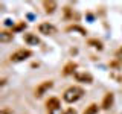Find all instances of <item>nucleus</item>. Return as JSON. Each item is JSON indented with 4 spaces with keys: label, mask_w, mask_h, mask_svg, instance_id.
Here are the masks:
<instances>
[{
    "label": "nucleus",
    "mask_w": 122,
    "mask_h": 114,
    "mask_svg": "<svg viewBox=\"0 0 122 114\" xmlns=\"http://www.w3.org/2000/svg\"><path fill=\"white\" fill-rule=\"evenodd\" d=\"M82 94H84V90L81 87H70V88H67L64 91L63 97L67 104H73V102H76L78 99L82 97Z\"/></svg>",
    "instance_id": "nucleus-1"
},
{
    "label": "nucleus",
    "mask_w": 122,
    "mask_h": 114,
    "mask_svg": "<svg viewBox=\"0 0 122 114\" xmlns=\"http://www.w3.org/2000/svg\"><path fill=\"white\" fill-rule=\"evenodd\" d=\"M32 55V52L28 50V49H20V50H17V52H14L12 55H11V61L12 62H21V61H25L26 58H29V56Z\"/></svg>",
    "instance_id": "nucleus-2"
},
{
    "label": "nucleus",
    "mask_w": 122,
    "mask_h": 114,
    "mask_svg": "<svg viewBox=\"0 0 122 114\" xmlns=\"http://www.w3.org/2000/svg\"><path fill=\"white\" fill-rule=\"evenodd\" d=\"M46 105H47V111H49V114H58V111H60V100H58L56 97L49 99Z\"/></svg>",
    "instance_id": "nucleus-3"
},
{
    "label": "nucleus",
    "mask_w": 122,
    "mask_h": 114,
    "mask_svg": "<svg viewBox=\"0 0 122 114\" xmlns=\"http://www.w3.org/2000/svg\"><path fill=\"white\" fill-rule=\"evenodd\" d=\"M38 30L43 35H52V33H56V28L53 24H49V23H41L38 26Z\"/></svg>",
    "instance_id": "nucleus-4"
},
{
    "label": "nucleus",
    "mask_w": 122,
    "mask_h": 114,
    "mask_svg": "<svg viewBox=\"0 0 122 114\" xmlns=\"http://www.w3.org/2000/svg\"><path fill=\"white\" fill-rule=\"evenodd\" d=\"M51 87H52V81H46V82H43V84H41V85L35 90V96H38V97L43 96V94H44L49 88H51Z\"/></svg>",
    "instance_id": "nucleus-5"
},
{
    "label": "nucleus",
    "mask_w": 122,
    "mask_h": 114,
    "mask_svg": "<svg viewBox=\"0 0 122 114\" xmlns=\"http://www.w3.org/2000/svg\"><path fill=\"white\" fill-rule=\"evenodd\" d=\"M113 100H114L113 93H107L105 97H104V100H102V108H104V109H110V106L113 105Z\"/></svg>",
    "instance_id": "nucleus-6"
},
{
    "label": "nucleus",
    "mask_w": 122,
    "mask_h": 114,
    "mask_svg": "<svg viewBox=\"0 0 122 114\" xmlns=\"http://www.w3.org/2000/svg\"><path fill=\"white\" fill-rule=\"evenodd\" d=\"M43 6H44V9H46L47 14H52L53 11L56 9V2H53V0H44Z\"/></svg>",
    "instance_id": "nucleus-7"
},
{
    "label": "nucleus",
    "mask_w": 122,
    "mask_h": 114,
    "mask_svg": "<svg viewBox=\"0 0 122 114\" xmlns=\"http://www.w3.org/2000/svg\"><path fill=\"white\" fill-rule=\"evenodd\" d=\"M25 43H28L30 46H37V44H40V40L34 33H25Z\"/></svg>",
    "instance_id": "nucleus-8"
},
{
    "label": "nucleus",
    "mask_w": 122,
    "mask_h": 114,
    "mask_svg": "<svg viewBox=\"0 0 122 114\" xmlns=\"http://www.w3.org/2000/svg\"><path fill=\"white\" fill-rule=\"evenodd\" d=\"M75 78L78 79L79 82H92L93 81V76H92L90 73H76Z\"/></svg>",
    "instance_id": "nucleus-9"
},
{
    "label": "nucleus",
    "mask_w": 122,
    "mask_h": 114,
    "mask_svg": "<svg viewBox=\"0 0 122 114\" xmlns=\"http://www.w3.org/2000/svg\"><path fill=\"white\" fill-rule=\"evenodd\" d=\"M12 40V33L11 32H6V30H3V32H0V41L2 43H8V41Z\"/></svg>",
    "instance_id": "nucleus-10"
},
{
    "label": "nucleus",
    "mask_w": 122,
    "mask_h": 114,
    "mask_svg": "<svg viewBox=\"0 0 122 114\" xmlns=\"http://www.w3.org/2000/svg\"><path fill=\"white\" fill-rule=\"evenodd\" d=\"M75 68H76V64H75V62L67 64L66 68H64V75H70V73H73V71H75Z\"/></svg>",
    "instance_id": "nucleus-11"
},
{
    "label": "nucleus",
    "mask_w": 122,
    "mask_h": 114,
    "mask_svg": "<svg viewBox=\"0 0 122 114\" xmlns=\"http://www.w3.org/2000/svg\"><path fill=\"white\" fill-rule=\"evenodd\" d=\"M96 113H98V105L96 104H92L89 108L84 111V114H96Z\"/></svg>",
    "instance_id": "nucleus-12"
},
{
    "label": "nucleus",
    "mask_w": 122,
    "mask_h": 114,
    "mask_svg": "<svg viewBox=\"0 0 122 114\" xmlns=\"http://www.w3.org/2000/svg\"><path fill=\"white\" fill-rule=\"evenodd\" d=\"M67 30H78L79 33H81V35H86V29H82V28H79V26H69L67 28Z\"/></svg>",
    "instance_id": "nucleus-13"
},
{
    "label": "nucleus",
    "mask_w": 122,
    "mask_h": 114,
    "mask_svg": "<svg viewBox=\"0 0 122 114\" xmlns=\"http://www.w3.org/2000/svg\"><path fill=\"white\" fill-rule=\"evenodd\" d=\"M89 44H93L95 47H98V49H101V47H102L101 43H99V41H96V40H90V41H89Z\"/></svg>",
    "instance_id": "nucleus-14"
},
{
    "label": "nucleus",
    "mask_w": 122,
    "mask_h": 114,
    "mask_svg": "<svg viewBox=\"0 0 122 114\" xmlns=\"http://www.w3.org/2000/svg\"><path fill=\"white\" fill-rule=\"evenodd\" d=\"M0 114H11V111H9L8 108H3L2 111H0Z\"/></svg>",
    "instance_id": "nucleus-15"
},
{
    "label": "nucleus",
    "mask_w": 122,
    "mask_h": 114,
    "mask_svg": "<svg viewBox=\"0 0 122 114\" xmlns=\"http://www.w3.org/2000/svg\"><path fill=\"white\" fill-rule=\"evenodd\" d=\"M116 56H117V58H119V59L122 61V49H119V50H117V53H116Z\"/></svg>",
    "instance_id": "nucleus-16"
},
{
    "label": "nucleus",
    "mask_w": 122,
    "mask_h": 114,
    "mask_svg": "<svg viewBox=\"0 0 122 114\" xmlns=\"http://www.w3.org/2000/svg\"><path fill=\"white\" fill-rule=\"evenodd\" d=\"M66 114H76V113H75V109H67Z\"/></svg>",
    "instance_id": "nucleus-17"
}]
</instances>
